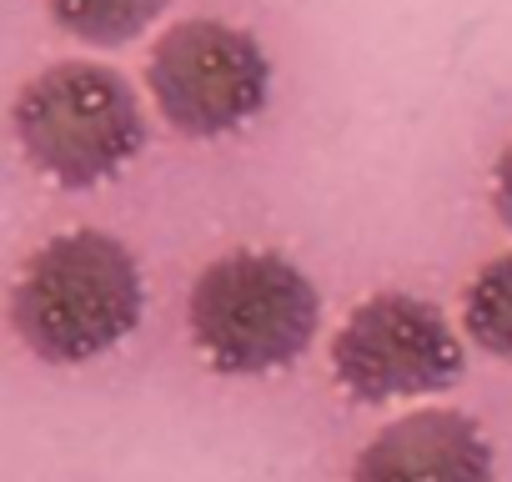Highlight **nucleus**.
Wrapping results in <instances>:
<instances>
[{"label": "nucleus", "mask_w": 512, "mask_h": 482, "mask_svg": "<svg viewBox=\"0 0 512 482\" xmlns=\"http://www.w3.org/2000/svg\"><path fill=\"white\" fill-rule=\"evenodd\" d=\"M462 322L482 352L512 367V252L492 257L462 292Z\"/></svg>", "instance_id": "8"}, {"label": "nucleus", "mask_w": 512, "mask_h": 482, "mask_svg": "<svg viewBox=\"0 0 512 482\" xmlns=\"http://www.w3.org/2000/svg\"><path fill=\"white\" fill-rule=\"evenodd\" d=\"M166 0H51V21L86 46H126L151 31Z\"/></svg>", "instance_id": "7"}, {"label": "nucleus", "mask_w": 512, "mask_h": 482, "mask_svg": "<svg viewBox=\"0 0 512 482\" xmlns=\"http://www.w3.org/2000/svg\"><path fill=\"white\" fill-rule=\"evenodd\" d=\"M332 377L352 402L447 392L462 377V342L432 302L407 292H377L357 302L337 327Z\"/></svg>", "instance_id": "5"}, {"label": "nucleus", "mask_w": 512, "mask_h": 482, "mask_svg": "<svg viewBox=\"0 0 512 482\" xmlns=\"http://www.w3.org/2000/svg\"><path fill=\"white\" fill-rule=\"evenodd\" d=\"M492 206H497L502 226L512 231V141H507L502 156L492 161Z\"/></svg>", "instance_id": "9"}, {"label": "nucleus", "mask_w": 512, "mask_h": 482, "mask_svg": "<svg viewBox=\"0 0 512 482\" xmlns=\"http://www.w3.org/2000/svg\"><path fill=\"white\" fill-rule=\"evenodd\" d=\"M146 81L176 136L216 141L267 106L272 66L251 31L191 16L161 31L146 56Z\"/></svg>", "instance_id": "4"}, {"label": "nucleus", "mask_w": 512, "mask_h": 482, "mask_svg": "<svg viewBox=\"0 0 512 482\" xmlns=\"http://www.w3.org/2000/svg\"><path fill=\"white\" fill-rule=\"evenodd\" d=\"M352 482H492V442L457 407H417L357 452Z\"/></svg>", "instance_id": "6"}, {"label": "nucleus", "mask_w": 512, "mask_h": 482, "mask_svg": "<svg viewBox=\"0 0 512 482\" xmlns=\"http://www.w3.org/2000/svg\"><path fill=\"white\" fill-rule=\"evenodd\" d=\"M317 287L282 252H226L191 282L186 332L226 377L292 367L317 337Z\"/></svg>", "instance_id": "2"}, {"label": "nucleus", "mask_w": 512, "mask_h": 482, "mask_svg": "<svg viewBox=\"0 0 512 482\" xmlns=\"http://www.w3.org/2000/svg\"><path fill=\"white\" fill-rule=\"evenodd\" d=\"M11 322L51 367H81L111 352L141 322V272L126 241L81 226L51 236L21 267L11 292Z\"/></svg>", "instance_id": "1"}, {"label": "nucleus", "mask_w": 512, "mask_h": 482, "mask_svg": "<svg viewBox=\"0 0 512 482\" xmlns=\"http://www.w3.org/2000/svg\"><path fill=\"white\" fill-rule=\"evenodd\" d=\"M11 116L31 166L71 191L116 176L146 141L131 81L96 61L46 66L21 86Z\"/></svg>", "instance_id": "3"}]
</instances>
